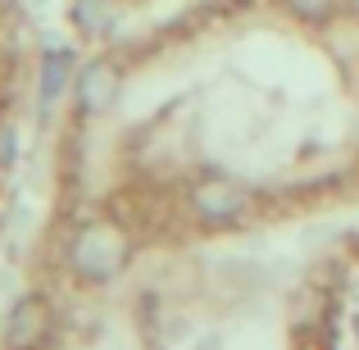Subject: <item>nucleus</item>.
Wrapping results in <instances>:
<instances>
[{"mask_svg": "<svg viewBox=\"0 0 359 350\" xmlns=\"http://www.w3.org/2000/svg\"><path fill=\"white\" fill-rule=\"evenodd\" d=\"M123 264H128V236L118 228H109V223L82 228L73 236V245H69V269L78 273V278H87V282L114 278Z\"/></svg>", "mask_w": 359, "mask_h": 350, "instance_id": "nucleus-1", "label": "nucleus"}, {"mask_svg": "<svg viewBox=\"0 0 359 350\" xmlns=\"http://www.w3.org/2000/svg\"><path fill=\"white\" fill-rule=\"evenodd\" d=\"M50 332V309H46L41 296H23L5 318V342L9 350H36Z\"/></svg>", "mask_w": 359, "mask_h": 350, "instance_id": "nucleus-2", "label": "nucleus"}, {"mask_svg": "<svg viewBox=\"0 0 359 350\" xmlns=\"http://www.w3.org/2000/svg\"><path fill=\"white\" fill-rule=\"evenodd\" d=\"M191 205L205 223H232L245 214V191L228 177H210V182H201L191 191Z\"/></svg>", "mask_w": 359, "mask_h": 350, "instance_id": "nucleus-3", "label": "nucleus"}, {"mask_svg": "<svg viewBox=\"0 0 359 350\" xmlns=\"http://www.w3.org/2000/svg\"><path fill=\"white\" fill-rule=\"evenodd\" d=\"M73 91H78L82 114H100V109H109V100H114V91H118V69L109 60L87 64V69L78 73V82H73Z\"/></svg>", "mask_w": 359, "mask_h": 350, "instance_id": "nucleus-4", "label": "nucleus"}, {"mask_svg": "<svg viewBox=\"0 0 359 350\" xmlns=\"http://www.w3.org/2000/svg\"><path fill=\"white\" fill-rule=\"evenodd\" d=\"M69 55H46V100H55L60 96V87H64V69H69Z\"/></svg>", "mask_w": 359, "mask_h": 350, "instance_id": "nucleus-5", "label": "nucleus"}, {"mask_svg": "<svg viewBox=\"0 0 359 350\" xmlns=\"http://www.w3.org/2000/svg\"><path fill=\"white\" fill-rule=\"evenodd\" d=\"M282 5H287L296 18H309V23H318V18H327V14H332V5H337V0H282Z\"/></svg>", "mask_w": 359, "mask_h": 350, "instance_id": "nucleus-6", "label": "nucleus"}, {"mask_svg": "<svg viewBox=\"0 0 359 350\" xmlns=\"http://www.w3.org/2000/svg\"><path fill=\"white\" fill-rule=\"evenodd\" d=\"M14 159V128L9 123H0V168Z\"/></svg>", "mask_w": 359, "mask_h": 350, "instance_id": "nucleus-7", "label": "nucleus"}]
</instances>
